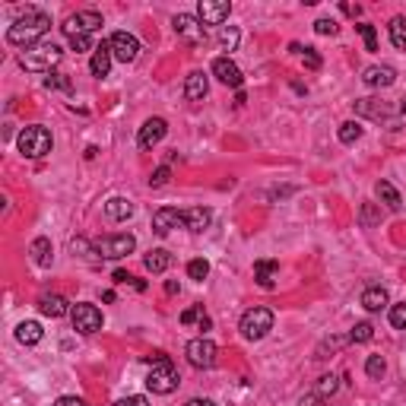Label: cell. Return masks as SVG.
Returning a JSON list of instances; mask_svg holds the SVG:
<instances>
[{
	"label": "cell",
	"mask_w": 406,
	"mask_h": 406,
	"mask_svg": "<svg viewBox=\"0 0 406 406\" xmlns=\"http://www.w3.org/2000/svg\"><path fill=\"white\" fill-rule=\"evenodd\" d=\"M213 73L219 76V83L232 86V89H241V83H245V76H241L238 64H235V61H232V57H229V55L216 57V61H213Z\"/></svg>",
	"instance_id": "cell-14"
},
{
	"label": "cell",
	"mask_w": 406,
	"mask_h": 406,
	"mask_svg": "<svg viewBox=\"0 0 406 406\" xmlns=\"http://www.w3.org/2000/svg\"><path fill=\"white\" fill-rule=\"evenodd\" d=\"M166 292H168V296H175V292H178V282L168 280V282H166Z\"/></svg>",
	"instance_id": "cell-47"
},
{
	"label": "cell",
	"mask_w": 406,
	"mask_h": 406,
	"mask_svg": "<svg viewBox=\"0 0 406 406\" xmlns=\"http://www.w3.org/2000/svg\"><path fill=\"white\" fill-rule=\"evenodd\" d=\"M29 254H32L35 267H51V261H55V248H51L48 238H35L32 245H29Z\"/></svg>",
	"instance_id": "cell-20"
},
{
	"label": "cell",
	"mask_w": 406,
	"mask_h": 406,
	"mask_svg": "<svg viewBox=\"0 0 406 406\" xmlns=\"http://www.w3.org/2000/svg\"><path fill=\"white\" fill-rule=\"evenodd\" d=\"M358 219H362L365 229H372L375 222H381V213L375 210V203H362V213H358Z\"/></svg>",
	"instance_id": "cell-36"
},
{
	"label": "cell",
	"mask_w": 406,
	"mask_h": 406,
	"mask_svg": "<svg viewBox=\"0 0 406 406\" xmlns=\"http://www.w3.org/2000/svg\"><path fill=\"white\" fill-rule=\"evenodd\" d=\"M89 70H92V76H108V70H111V48H108V42H102L96 51H92V61H89Z\"/></svg>",
	"instance_id": "cell-21"
},
{
	"label": "cell",
	"mask_w": 406,
	"mask_h": 406,
	"mask_svg": "<svg viewBox=\"0 0 406 406\" xmlns=\"http://www.w3.org/2000/svg\"><path fill=\"white\" fill-rule=\"evenodd\" d=\"M38 311H42L45 317H64V314H70V305H67V298L64 296H42L38 298Z\"/></svg>",
	"instance_id": "cell-19"
},
{
	"label": "cell",
	"mask_w": 406,
	"mask_h": 406,
	"mask_svg": "<svg viewBox=\"0 0 406 406\" xmlns=\"http://www.w3.org/2000/svg\"><path fill=\"white\" fill-rule=\"evenodd\" d=\"M375 194H378V200L387 210H400V194L391 181H378V184H375Z\"/></svg>",
	"instance_id": "cell-27"
},
{
	"label": "cell",
	"mask_w": 406,
	"mask_h": 406,
	"mask_svg": "<svg viewBox=\"0 0 406 406\" xmlns=\"http://www.w3.org/2000/svg\"><path fill=\"white\" fill-rule=\"evenodd\" d=\"M45 86L48 89H67L70 92V80L64 73H51V76H45Z\"/></svg>",
	"instance_id": "cell-40"
},
{
	"label": "cell",
	"mask_w": 406,
	"mask_h": 406,
	"mask_svg": "<svg viewBox=\"0 0 406 406\" xmlns=\"http://www.w3.org/2000/svg\"><path fill=\"white\" fill-rule=\"evenodd\" d=\"M337 391H340V378H337V375H324V378L317 381V387H314V393H317L321 400L333 397Z\"/></svg>",
	"instance_id": "cell-29"
},
{
	"label": "cell",
	"mask_w": 406,
	"mask_h": 406,
	"mask_svg": "<svg viewBox=\"0 0 406 406\" xmlns=\"http://www.w3.org/2000/svg\"><path fill=\"white\" fill-rule=\"evenodd\" d=\"M168 267H172V254H168L166 248H152L150 254H146V270H150V273H166Z\"/></svg>",
	"instance_id": "cell-26"
},
{
	"label": "cell",
	"mask_w": 406,
	"mask_h": 406,
	"mask_svg": "<svg viewBox=\"0 0 406 406\" xmlns=\"http://www.w3.org/2000/svg\"><path fill=\"white\" fill-rule=\"evenodd\" d=\"M20 152L22 156H29V159H42V156H48L51 152V131L48 127H42V124H32V127H22V133H20Z\"/></svg>",
	"instance_id": "cell-4"
},
{
	"label": "cell",
	"mask_w": 406,
	"mask_h": 406,
	"mask_svg": "<svg viewBox=\"0 0 406 406\" xmlns=\"http://www.w3.org/2000/svg\"><path fill=\"white\" fill-rule=\"evenodd\" d=\"M387 32H391V42L397 51H406V20L403 16H393L391 26H387Z\"/></svg>",
	"instance_id": "cell-28"
},
{
	"label": "cell",
	"mask_w": 406,
	"mask_h": 406,
	"mask_svg": "<svg viewBox=\"0 0 406 406\" xmlns=\"http://www.w3.org/2000/svg\"><path fill=\"white\" fill-rule=\"evenodd\" d=\"M61 29H64V35H70V32L92 35L96 29H102V13H96V10H80L76 16H67Z\"/></svg>",
	"instance_id": "cell-11"
},
{
	"label": "cell",
	"mask_w": 406,
	"mask_h": 406,
	"mask_svg": "<svg viewBox=\"0 0 406 406\" xmlns=\"http://www.w3.org/2000/svg\"><path fill=\"white\" fill-rule=\"evenodd\" d=\"M111 406H150V400H146V397H140V393H133V397L117 400V403H111Z\"/></svg>",
	"instance_id": "cell-44"
},
{
	"label": "cell",
	"mask_w": 406,
	"mask_h": 406,
	"mask_svg": "<svg viewBox=\"0 0 406 406\" xmlns=\"http://www.w3.org/2000/svg\"><path fill=\"white\" fill-rule=\"evenodd\" d=\"M42 324L38 321H22L20 327H16V340H20L22 346H35V343H42Z\"/></svg>",
	"instance_id": "cell-25"
},
{
	"label": "cell",
	"mask_w": 406,
	"mask_h": 406,
	"mask_svg": "<svg viewBox=\"0 0 406 406\" xmlns=\"http://www.w3.org/2000/svg\"><path fill=\"white\" fill-rule=\"evenodd\" d=\"M365 372H368V378L378 381L381 375H384V358H381V356H368V362H365Z\"/></svg>",
	"instance_id": "cell-38"
},
{
	"label": "cell",
	"mask_w": 406,
	"mask_h": 406,
	"mask_svg": "<svg viewBox=\"0 0 406 406\" xmlns=\"http://www.w3.org/2000/svg\"><path fill=\"white\" fill-rule=\"evenodd\" d=\"M168 178H172V168H168V166H159L156 172H152V178H150V187H162V184H168Z\"/></svg>",
	"instance_id": "cell-39"
},
{
	"label": "cell",
	"mask_w": 406,
	"mask_h": 406,
	"mask_svg": "<svg viewBox=\"0 0 406 406\" xmlns=\"http://www.w3.org/2000/svg\"><path fill=\"white\" fill-rule=\"evenodd\" d=\"M387 289L384 286H368V289L362 292V308L365 311H381V308H387Z\"/></svg>",
	"instance_id": "cell-22"
},
{
	"label": "cell",
	"mask_w": 406,
	"mask_h": 406,
	"mask_svg": "<svg viewBox=\"0 0 406 406\" xmlns=\"http://www.w3.org/2000/svg\"><path fill=\"white\" fill-rule=\"evenodd\" d=\"M391 324L397 327V331H406V302L391 305Z\"/></svg>",
	"instance_id": "cell-37"
},
{
	"label": "cell",
	"mask_w": 406,
	"mask_h": 406,
	"mask_svg": "<svg viewBox=\"0 0 406 406\" xmlns=\"http://www.w3.org/2000/svg\"><path fill=\"white\" fill-rule=\"evenodd\" d=\"M108 48H111V57H115V61H121V64L137 61V55H140L137 35H131V32H115L108 38Z\"/></svg>",
	"instance_id": "cell-9"
},
{
	"label": "cell",
	"mask_w": 406,
	"mask_h": 406,
	"mask_svg": "<svg viewBox=\"0 0 406 406\" xmlns=\"http://www.w3.org/2000/svg\"><path fill=\"white\" fill-rule=\"evenodd\" d=\"M133 248H137V238H133V235H105L96 245V251L102 257H108V261H121V257H127Z\"/></svg>",
	"instance_id": "cell-7"
},
{
	"label": "cell",
	"mask_w": 406,
	"mask_h": 406,
	"mask_svg": "<svg viewBox=\"0 0 406 406\" xmlns=\"http://www.w3.org/2000/svg\"><path fill=\"white\" fill-rule=\"evenodd\" d=\"M314 32L317 35H337V22H333V20H317L314 22Z\"/></svg>",
	"instance_id": "cell-42"
},
{
	"label": "cell",
	"mask_w": 406,
	"mask_h": 406,
	"mask_svg": "<svg viewBox=\"0 0 406 406\" xmlns=\"http://www.w3.org/2000/svg\"><path fill=\"white\" fill-rule=\"evenodd\" d=\"M55 406H86V400H80V397H57Z\"/></svg>",
	"instance_id": "cell-45"
},
{
	"label": "cell",
	"mask_w": 406,
	"mask_h": 406,
	"mask_svg": "<svg viewBox=\"0 0 406 406\" xmlns=\"http://www.w3.org/2000/svg\"><path fill=\"white\" fill-rule=\"evenodd\" d=\"M70 321H73V331L76 333H96V331H102V311H99L96 305H89V302L73 305Z\"/></svg>",
	"instance_id": "cell-6"
},
{
	"label": "cell",
	"mask_w": 406,
	"mask_h": 406,
	"mask_svg": "<svg viewBox=\"0 0 406 406\" xmlns=\"http://www.w3.org/2000/svg\"><path fill=\"white\" fill-rule=\"evenodd\" d=\"M184 406H216L213 400H203V397H194V400H187Z\"/></svg>",
	"instance_id": "cell-46"
},
{
	"label": "cell",
	"mask_w": 406,
	"mask_h": 406,
	"mask_svg": "<svg viewBox=\"0 0 406 406\" xmlns=\"http://www.w3.org/2000/svg\"><path fill=\"white\" fill-rule=\"evenodd\" d=\"M358 137H362V127H358L356 121H346V124H340V143L352 146Z\"/></svg>",
	"instance_id": "cell-32"
},
{
	"label": "cell",
	"mask_w": 406,
	"mask_h": 406,
	"mask_svg": "<svg viewBox=\"0 0 406 406\" xmlns=\"http://www.w3.org/2000/svg\"><path fill=\"white\" fill-rule=\"evenodd\" d=\"M178 226H184V213H178L175 207H162L152 213V232L156 235H168Z\"/></svg>",
	"instance_id": "cell-15"
},
{
	"label": "cell",
	"mask_w": 406,
	"mask_h": 406,
	"mask_svg": "<svg viewBox=\"0 0 406 406\" xmlns=\"http://www.w3.org/2000/svg\"><path fill=\"white\" fill-rule=\"evenodd\" d=\"M184 356L194 368H213L216 365V343L213 340H203V337L191 340V343L184 346Z\"/></svg>",
	"instance_id": "cell-8"
},
{
	"label": "cell",
	"mask_w": 406,
	"mask_h": 406,
	"mask_svg": "<svg viewBox=\"0 0 406 406\" xmlns=\"http://www.w3.org/2000/svg\"><path fill=\"white\" fill-rule=\"evenodd\" d=\"M238 331L245 340H263L270 331H273V311L270 308H248L241 314Z\"/></svg>",
	"instance_id": "cell-5"
},
{
	"label": "cell",
	"mask_w": 406,
	"mask_h": 406,
	"mask_svg": "<svg viewBox=\"0 0 406 406\" xmlns=\"http://www.w3.org/2000/svg\"><path fill=\"white\" fill-rule=\"evenodd\" d=\"M175 32L181 35V38H187V42H207V29H203V22L197 20V16L191 13H178L172 20Z\"/></svg>",
	"instance_id": "cell-12"
},
{
	"label": "cell",
	"mask_w": 406,
	"mask_h": 406,
	"mask_svg": "<svg viewBox=\"0 0 406 406\" xmlns=\"http://www.w3.org/2000/svg\"><path fill=\"white\" fill-rule=\"evenodd\" d=\"M203 305H194V308H187L184 314H181V324H197V321H203Z\"/></svg>",
	"instance_id": "cell-41"
},
{
	"label": "cell",
	"mask_w": 406,
	"mask_h": 406,
	"mask_svg": "<svg viewBox=\"0 0 406 406\" xmlns=\"http://www.w3.org/2000/svg\"><path fill=\"white\" fill-rule=\"evenodd\" d=\"M276 276H280V263H276V261H257L254 263V280H257L261 289H273Z\"/></svg>",
	"instance_id": "cell-18"
},
{
	"label": "cell",
	"mask_w": 406,
	"mask_h": 406,
	"mask_svg": "<svg viewBox=\"0 0 406 406\" xmlns=\"http://www.w3.org/2000/svg\"><path fill=\"white\" fill-rule=\"evenodd\" d=\"M238 38H241V32H238L235 26H222V29H219V45H222L226 51H235V48H238Z\"/></svg>",
	"instance_id": "cell-31"
},
{
	"label": "cell",
	"mask_w": 406,
	"mask_h": 406,
	"mask_svg": "<svg viewBox=\"0 0 406 406\" xmlns=\"http://www.w3.org/2000/svg\"><path fill=\"white\" fill-rule=\"evenodd\" d=\"M181 378H178V368H175L172 358H159V362H152V372L146 375V387H150L152 393H172L178 391Z\"/></svg>",
	"instance_id": "cell-3"
},
{
	"label": "cell",
	"mask_w": 406,
	"mask_h": 406,
	"mask_svg": "<svg viewBox=\"0 0 406 406\" xmlns=\"http://www.w3.org/2000/svg\"><path fill=\"white\" fill-rule=\"evenodd\" d=\"M358 35L365 38V51H378V35H375V26H368V22H358Z\"/></svg>",
	"instance_id": "cell-35"
},
{
	"label": "cell",
	"mask_w": 406,
	"mask_h": 406,
	"mask_svg": "<svg viewBox=\"0 0 406 406\" xmlns=\"http://www.w3.org/2000/svg\"><path fill=\"white\" fill-rule=\"evenodd\" d=\"M67 42H70V48H73V51H96V48H92V35H86V32H70Z\"/></svg>",
	"instance_id": "cell-33"
},
{
	"label": "cell",
	"mask_w": 406,
	"mask_h": 406,
	"mask_svg": "<svg viewBox=\"0 0 406 406\" xmlns=\"http://www.w3.org/2000/svg\"><path fill=\"white\" fill-rule=\"evenodd\" d=\"M308 406H324V400L317 397V393H311V397H308Z\"/></svg>",
	"instance_id": "cell-48"
},
{
	"label": "cell",
	"mask_w": 406,
	"mask_h": 406,
	"mask_svg": "<svg viewBox=\"0 0 406 406\" xmlns=\"http://www.w3.org/2000/svg\"><path fill=\"white\" fill-rule=\"evenodd\" d=\"M393 80H397V70L387 67V64H381V67H365V73H362V83L372 86V89H387V86H393Z\"/></svg>",
	"instance_id": "cell-16"
},
{
	"label": "cell",
	"mask_w": 406,
	"mask_h": 406,
	"mask_svg": "<svg viewBox=\"0 0 406 406\" xmlns=\"http://www.w3.org/2000/svg\"><path fill=\"white\" fill-rule=\"evenodd\" d=\"M64 57V51L55 42H38L32 48L20 51V67L29 73H51V67H57Z\"/></svg>",
	"instance_id": "cell-2"
},
{
	"label": "cell",
	"mask_w": 406,
	"mask_h": 406,
	"mask_svg": "<svg viewBox=\"0 0 406 406\" xmlns=\"http://www.w3.org/2000/svg\"><path fill=\"white\" fill-rule=\"evenodd\" d=\"M166 133H168L166 117H150V121L140 127V133H137L140 150H152L156 143H162V140H166Z\"/></svg>",
	"instance_id": "cell-13"
},
{
	"label": "cell",
	"mask_w": 406,
	"mask_h": 406,
	"mask_svg": "<svg viewBox=\"0 0 406 406\" xmlns=\"http://www.w3.org/2000/svg\"><path fill=\"white\" fill-rule=\"evenodd\" d=\"M302 57H305V67H308V70H321V57H317L314 48H305Z\"/></svg>",
	"instance_id": "cell-43"
},
{
	"label": "cell",
	"mask_w": 406,
	"mask_h": 406,
	"mask_svg": "<svg viewBox=\"0 0 406 406\" xmlns=\"http://www.w3.org/2000/svg\"><path fill=\"white\" fill-rule=\"evenodd\" d=\"M232 13V3L229 0H200L197 3V20L203 26H222Z\"/></svg>",
	"instance_id": "cell-10"
},
{
	"label": "cell",
	"mask_w": 406,
	"mask_h": 406,
	"mask_svg": "<svg viewBox=\"0 0 406 406\" xmlns=\"http://www.w3.org/2000/svg\"><path fill=\"white\" fill-rule=\"evenodd\" d=\"M207 273H210V263L203 261V257H197V261L187 263V276H191V280L203 282V280H207Z\"/></svg>",
	"instance_id": "cell-34"
},
{
	"label": "cell",
	"mask_w": 406,
	"mask_h": 406,
	"mask_svg": "<svg viewBox=\"0 0 406 406\" xmlns=\"http://www.w3.org/2000/svg\"><path fill=\"white\" fill-rule=\"evenodd\" d=\"M210 222H213V213H210L207 207L184 210V229H191V232H203Z\"/></svg>",
	"instance_id": "cell-23"
},
{
	"label": "cell",
	"mask_w": 406,
	"mask_h": 406,
	"mask_svg": "<svg viewBox=\"0 0 406 406\" xmlns=\"http://www.w3.org/2000/svg\"><path fill=\"white\" fill-rule=\"evenodd\" d=\"M375 337V327L368 321H358L356 327H352V333H349V343H368V340Z\"/></svg>",
	"instance_id": "cell-30"
},
{
	"label": "cell",
	"mask_w": 406,
	"mask_h": 406,
	"mask_svg": "<svg viewBox=\"0 0 406 406\" xmlns=\"http://www.w3.org/2000/svg\"><path fill=\"white\" fill-rule=\"evenodd\" d=\"M105 213H108V219L124 222V219H131V216H133V203L127 197H111L108 203H105Z\"/></svg>",
	"instance_id": "cell-24"
},
{
	"label": "cell",
	"mask_w": 406,
	"mask_h": 406,
	"mask_svg": "<svg viewBox=\"0 0 406 406\" xmlns=\"http://www.w3.org/2000/svg\"><path fill=\"white\" fill-rule=\"evenodd\" d=\"M51 29V16L42 13L35 7H26V13H20L13 20V26L7 29V42L16 45V48H32V45L42 42V35Z\"/></svg>",
	"instance_id": "cell-1"
},
{
	"label": "cell",
	"mask_w": 406,
	"mask_h": 406,
	"mask_svg": "<svg viewBox=\"0 0 406 406\" xmlns=\"http://www.w3.org/2000/svg\"><path fill=\"white\" fill-rule=\"evenodd\" d=\"M207 89H210L207 73H200V70L187 73V80H184V99L187 102H200V99L207 96Z\"/></svg>",
	"instance_id": "cell-17"
}]
</instances>
